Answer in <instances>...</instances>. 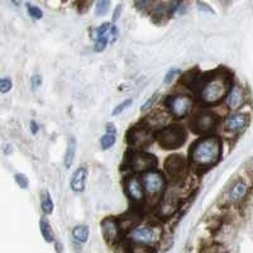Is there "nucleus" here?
<instances>
[{"mask_svg": "<svg viewBox=\"0 0 253 253\" xmlns=\"http://www.w3.org/2000/svg\"><path fill=\"white\" fill-rule=\"evenodd\" d=\"M153 248L144 247V246L128 245V253H152Z\"/></svg>", "mask_w": 253, "mask_h": 253, "instance_id": "nucleus-32", "label": "nucleus"}, {"mask_svg": "<svg viewBox=\"0 0 253 253\" xmlns=\"http://www.w3.org/2000/svg\"><path fill=\"white\" fill-rule=\"evenodd\" d=\"M126 167L132 173L142 175L150 170H155L157 166V158L155 155L144 151H132L126 161Z\"/></svg>", "mask_w": 253, "mask_h": 253, "instance_id": "nucleus-10", "label": "nucleus"}, {"mask_svg": "<svg viewBox=\"0 0 253 253\" xmlns=\"http://www.w3.org/2000/svg\"><path fill=\"white\" fill-rule=\"evenodd\" d=\"M251 184L246 178L238 177L225 190L223 195V204L225 207H238L246 202V199L250 196Z\"/></svg>", "mask_w": 253, "mask_h": 253, "instance_id": "nucleus-9", "label": "nucleus"}, {"mask_svg": "<svg viewBox=\"0 0 253 253\" xmlns=\"http://www.w3.org/2000/svg\"><path fill=\"white\" fill-rule=\"evenodd\" d=\"M221 153H223V142L219 135H202L190 147V167L196 172H204L220 161Z\"/></svg>", "mask_w": 253, "mask_h": 253, "instance_id": "nucleus-1", "label": "nucleus"}, {"mask_svg": "<svg viewBox=\"0 0 253 253\" xmlns=\"http://www.w3.org/2000/svg\"><path fill=\"white\" fill-rule=\"evenodd\" d=\"M180 200H181V194L178 193L177 189L173 187V189L166 190L165 195L162 196V199L158 203L157 213L161 218H170L172 214L176 213V210L180 207Z\"/></svg>", "mask_w": 253, "mask_h": 253, "instance_id": "nucleus-15", "label": "nucleus"}, {"mask_svg": "<svg viewBox=\"0 0 253 253\" xmlns=\"http://www.w3.org/2000/svg\"><path fill=\"white\" fill-rule=\"evenodd\" d=\"M247 90L239 83H233L227 94L224 104L229 112H239L247 103Z\"/></svg>", "mask_w": 253, "mask_h": 253, "instance_id": "nucleus-16", "label": "nucleus"}, {"mask_svg": "<svg viewBox=\"0 0 253 253\" xmlns=\"http://www.w3.org/2000/svg\"><path fill=\"white\" fill-rule=\"evenodd\" d=\"M233 83L232 75L224 70H218L208 75H203L202 81L195 91L196 100L205 108L215 107L225 100Z\"/></svg>", "mask_w": 253, "mask_h": 253, "instance_id": "nucleus-2", "label": "nucleus"}, {"mask_svg": "<svg viewBox=\"0 0 253 253\" xmlns=\"http://www.w3.org/2000/svg\"><path fill=\"white\" fill-rule=\"evenodd\" d=\"M155 0H134L135 8L138 9L139 12H146L153 8Z\"/></svg>", "mask_w": 253, "mask_h": 253, "instance_id": "nucleus-28", "label": "nucleus"}, {"mask_svg": "<svg viewBox=\"0 0 253 253\" xmlns=\"http://www.w3.org/2000/svg\"><path fill=\"white\" fill-rule=\"evenodd\" d=\"M76 150H78V142L74 137H70L69 141H67V147L66 152H65V158H63V164L66 169H70L75 161L76 157Z\"/></svg>", "mask_w": 253, "mask_h": 253, "instance_id": "nucleus-19", "label": "nucleus"}, {"mask_svg": "<svg viewBox=\"0 0 253 253\" xmlns=\"http://www.w3.org/2000/svg\"><path fill=\"white\" fill-rule=\"evenodd\" d=\"M42 83H43V79H42V75H41V74H35V75L31 78V86L33 90L41 87Z\"/></svg>", "mask_w": 253, "mask_h": 253, "instance_id": "nucleus-33", "label": "nucleus"}, {"mask_svg": "<svg viewBox=\"0 0 253 253\" xmlns=\"http://www.w3.org/2000/svg\"><path fill=\"white\" fill-rule=\"evenodd\" d=\"M170 118L171 115L169 114V112H156L151 113V114L146 115V118L142 122V126H146L147 129H150L151 132H160L161 129H164L165 126H167L170 124Z\"/></svg>", "mask_w": 253, "mask_h": 253, "instance_id": "nucleus-17", "label": "nucleus"}, {"mask_svg": "<svg viewBox=\"0 0 253 253\" xmlns=\"http://www.w3.org/2000/svg\"><path fill=\"white\" fill-rule=\"evenodd\" d=\"M13 3H14L15 5H19V4L22 3V0H13Z\"/></svg>", "mask_w": 253, "mask_h": 253, "instance_id": "nucleus-40", "label": "nucleus"}, {"mask_svg": "<svg viewBox=\"0 0 253 253\" xmlns=\"http://www.w3.org/2000/svg\"><path fill=\"white\" fill-rule=\"evenodd\" d=\"M164 169L165 173L173 182V185L184 184L185 180H186V176L189 175V158L184 157L180 153L170 155L165 160Z\"/></svg>", "mask_w": 253, "mask_h": 253, "instance_id": "nucleus-8", "label": "nucleus"}, {"mask_svg": "<svg viewBox=\"0 0 253 253\" xmlns=\"http://www.w3.org/2000/svg\"><path fill=\"white\" fill-rule=\"evenodd\" d=\"M1 150H3L4 156H10L14 153V147H13L12 143H4Z\"/></svg>", "mask_w": 253, "mask_h": 253, "instance_id": "nucleus-37", "label": "nucleus"}, {"mask_svg": "<svg viewBox=\"0 0 253 253\" xmlns=\"http://www.w3.org/2000/svg\"><path fill=\"white\" fill-rule=\"evenodd\" d=\"M156 139V134L142 124L133 126L126 134V142L133 151H143Z\"/></svg>", "mask_w": 253, "mask_h": 253, "instance_id": "nucleus-13", "label": "nucleus"}, {"mask_svg": "<svg viewBox=\"0 0 253 253\" xmlns=\"http://www.w3.org/2000/svg\"><path fill=\"white\" fill-rule=\"evenodd\" d=\"M132 105H133V99H130V98L126 99V100H123V101H122V103H119L118 105H117V107H115L114 109H113L112 115L117 117V115L123 114V113L126 112V110L129 109V108L132 107Z\"/></svg>", "mask_w": 253, "mask_h": 253, "instance_id": "nucleus-26", "label": "nucleus"}, {"mask_svg": "<svg viewBox=\"0 0 253 253\" xmlns=\"http://www.w3.org/2000/svg\"><path fill=\"white\" fill-rule=\"evenodd\" d=\"M110 3H112V0H98L96 6H95V14L98 17H103L107 14L110 8Z\"/></svg>", "mask_w": 253, "mask_h": 253, "instance_id": "nucleus-27", "label": "nucleus"}, {"mask_svg": "<svg viewBox=\"0 0 253 253\" xmlns=\"http://www.w3.org/2000/svg\"><path fill=\"white\" fill-rule=\"evenodd\" d=\"M187 132L181 124L171 123L156 133V141L160 147L167 151L177 150L186 142Z\"/></svg>", "mask_w": 253, "mask_h": 253, "instance_id": "nucleus-6", "label": "nucleus"}, {"mask_svg": "<svg viewBox=\"0 0 253 253\" xmlns=\"http://www.w3.org/2000/svg\"><path fill=\"white\" fill-rule=\"evenodd\" d=\"M12 89H13L12 79L6 78V76L0 79V92H1V94H6V92H9Z\"/></svg>", "mask_w": 253, "mask_h": 253, "instance_id": "nucleus-30", "label": "nucleus"}, {"mask_svg": "<svg viewBox=\"0 0 253 253\" xmlns=\"http://www.w3.org/2000/svg\"><path fill=\"white\" fill-rule=\"evenodd\" d=\"M100 230L104 239L109 245H118L123 237V225L122 221L115 216H107L100 221Z\"/></svg>", "mask_w": 253, "mask_h": 253, "instance_id": "nucleus-14", "label": "nucleus"}, {"mask_svg": "<svg viewBox=\"0 0 253 253\" xmlns=\"http://www.w3.org/2000/svg\"><path fill=\"white\" fill-rule=\"evenodd\" d=\"M126 239L129 245L155 248L162 241V229L156 224L139 223L126 232Z\"/></svg>", "mask_w": 253, "mask_h": 253, "instance_id": "nucleus-3", "label": "nucleus"}, {"mask_svg": "<svg viewBox=\"0 0 253 253\" xmlns=\"http://www.w3.org/2000/svg\"><path fill=\"white\" fill-rule=\"evenodd\" d=\"M14 181H15V184L20 187V189L26 190L29 187V180H28V177L24 175V173H20V172L15 173Z\"/></svg>", "mask_w": 253, "mask_h": 253, "instance_id": "nucleus-29", "label": "nucleus"}, {"mask_svg": "<svg viewBox=\"0 0 253 253\" xmlns=\"http://www.w3.org/2000/svg\"><path fill=\"white\" fill-rule=\"evenodd\" d=\"M195 98L187 92H175L169 95L165 100V109L171 118L185 119L193 113L195 107Z\"/></svg>", "mask_w": 253, "mask_h": 253, "instance_id": "nucleus-5", "label": "nucleus"}, {"mask_svg": "<svg viewBox=\"0 0 253 253\" xmlns=\"http://www.w3.org/2000/svg\"><path fill=\"white\" fill-rule=\"evenodd\" d=\"M251 117L245 112H229L225 115L224 121L221 123L224 133L230 135H239L247 129L250 126Z\"/></svg>", "mask_w": 253, "mask_h": 253, "instance_id": "nucleus-12", "label": "nucleus"}, {"mask_svg": "<svg viewBox=\"0 0 253 253\" xmlns=\"http://www.w3.org/2000/svg\"><path fill=\"white\" fill-rule=\"evenodd\" d=\"M160 98H161V91H160V90H157V91L153 92L150 98L147 99V100L144 101L143 104H142L141 112L142 113H148L150 110H152L153 108H155L156 104H157V101L160 100Z\"/></svg>", "mask_w": 253, "mask_h": 253, "instance_id": "nucleus-23", "label": "nucleus"}, {"mask_svg": "<svg viewBox=\"0 0 253 253\" xmlns=\"http://www.w3.org/2000/svg\"><path fill=\"white\" fill-rule=\"evenodd\" d=\"M27 10H28L29 17H32L33 19H42L43 18V12L41 10V8L36 5H32V4H27Z\"/></svg>", "mask_w": 253, "mask_h": 253, "instance_id": "nucleus-31", "label": "nucleus"}, {"mask_svg": "<svg viewBox=\"0 0 253 253\" xmlns=\"http://www.w3.org/2000/svg\"><path fill=\"white\" fill-rule=\"evenodd\" d=\"M142 184L146 191L147 202H152L153 204H158L162 196L165 195L166 190L169 189L167 177L160 170H150L141 175Z\"/></svg>", "mask_w": 253, "mask_h": 253, "instance_id": "nucleus-4", "label": "nucleus"}, {"mask_svg": "<svg viewBox=\"0 0 253 253\" xmlns=\"http://www.w3.org/2000/svg\"><path fill=\"white\" fill-rule=\"evenodd\" d=\"M123 187L126 198L129 199V202L132 204H134L135 207L146 204L147 196L143 184H142L141 175L132 172L129 175H126L123 180Z\"/></svg>", "mask_w": 253, "mask_h": 253, "instance_id": "nucleus-11", "label": "nucleus"}, {"mask_svg": "<svg viewBox=\"0 0 253 253\" xmlns=\"http://www.w3.org/2000/svg\"><path fill=\"white\" fill-rule=\"evenodd\" d=\"M117 143V135H113V134H105L99 139V144H100V148L103 151H108L110 150L112 147H114V144Z\"/></svg>", "mask_w": 253, "mask_h": 253, "instance_id": "nucleus-25", "label": "nucleus"}, {"mask_svg": "<svg viewBox=\"0 0 253 253\" xmlns=\"http://www.w3.org/2000/svg\"><path fill=\"white\" fill-rule=\"evenodd\" d=\"M105 133H108V134H113V135H117L118 134V129H117V126H115L114 123H107V126H105Z\"/></svg>", "mask_w": 253, "mask_h": 253, "instance_id": "nucleus-36", "label": "nucleus"}, {"mask_svg": "<svg viewBox=\"0 0 253 253\" xmlns=\"http://www.w3.org/2000/svg\"><path fill=\"white\" fill-rule=\"evenodd\" d=\"M121 12H122V6L119 5V6H117V9H115L114 10V15H113V20H118V18H119V15H121Z\"/></svg>", "mask_w": 253, "mask_h": 253, "instance_id": "nucleus-39", "label": "nucleus"}, {"mask_svg": "<svg viewBox=\"0 0 253 253\" xmlns=\"http://www.w3.org/2000/svg\"><path fill=\"white\" fill-rule=\"evenodd\" d=\"M87 175H89V171H87L86 166H80L74 171L71 180H70V187L74 193L80 194L85 191Z\"/></svg>", "mask_w": 253, "mask_h": 253, "instance_id": "nucleus-18", "label": "nucleus"}, {"mask_svg": "<svg viewBox=\"0 0 253 253\" xmlns=\"http://www.w3.org/2000/svg\"><path fill=\"white\" fill-rule=\"evenodd\" d=\"M182 76V71L177 67H172L170 69L169 71L165 74V78H164V84L165 85H171V84L175 83L178 78H181Z\"/></svg>", "mask_w": 253, "mask_h": 253, "instance_id": "nucleus-24", "label": "nucleus"}, {"mask_svg": "<svg viewBox=\"0 0 253 253\" xmlns=\"http://www.w3.org/2000/svg\"><path fill=\"white\" fill-rule=\"evenodd\" d=\"M40 230L41 234H42V237H43V239L47 243H53L55 242V232L52 229L51 223H49V220L46 216H42L40 219Z\"/></svg>", "mask_w": 253, "mask_h": 253, "instance_id": "nucleus-21", "label": "nucleus"}, {"mask_svg": "<svg viewBox=\"0 0 253 253\" xmlns=\"http://www.w3.org/2000/svg\"><path fill=\"white\" fill-rule=\"evenodd\" d=\"M40 129H41V126L38 124V122H36V121L29 122V130H31L32 134L36 135L38 132H40Z\"/></svg>", "mask_w": 253, "mask_h": 253, "instance_id": "nucleus-35", "label": "nucleus"}, {"mask_svg": "<svg viewBox=\"0 0 253 253\" xmlns=\"http://www.w3.org/2000/svg\"><path fill=\"white\" fill-rule=\"evenodd\" d=\"M118 36H119L118 28H117V27H115L114 24H113L112 31H110V36H109V42H110V44L114 43L115 41H117V38H118Z\"/></svg>", "mask_w": 253, "mask_h": 253, "instance_id": "nucleus-34", "label": "nucleus"}, {"mask_svg": "<svg viewBox=\"0 0 253 253\" xmlns=\"http://www.w3.org/2000/svg\"><path fill=\"white\" fill-rule=\"evenodd\" d=\"M41 210L44 215H51L55 210V203H53V199H52L49 191L44 190L42 195H41Z\"/></svg>", "mask_w": 253, "mask_h": 253, "instance_id": "nucleus-22", "label": "nucleus"}, {"mask_svg": "<svg viewBox=\"0 0 253 253\" xmlns=\"http://www.w3.org/2000/svg\"><path fill=\"white\" fill-rule=\"evenodd\" d=\"M251 170H252V173H253V164L251 165Z\"/></svg>", "mask_w": 253, "mask_h": 253, "instance_id": "nucleus-41", "label": "nucleus"}, {"mask_svg": "<svg viewBox=\"0 0 253 253\" xmlns=\"http://www.w3.org/2000/svg\"><path fill=\"white\" fill-rule=\"evenodd\" d=\"M189 124L193 133L200 137L213 134L219 126V115L209 109H200L191 114Z\"/></svg>", "mask_w": 253, "mask_h": 253, "instance_id": "nucleus-7", "label": "nucleus"}, {"mask_svg": "<svg viewBox=\"0 0 253 253\" xmlns=\"http://www.w3.org/2000/svg\"><path fill=\"white\" fill-rule=\"evenodd\" d=\"M198 9L203 13H209V14H213V13H214L213 9L210 8V6L208 5L207 3H199L198 4Z\"/></svg>", "mask_w": 253, "mask_h": 253, "instance_id": "nucleus-38", "label": "nucleus"}, {"mask_svg": "<svg viewBox=\"0 0 253 253\" xmlns=\"http://www.w3.org/2000/svg\"><path fill=\"white\" fill-rule=\"evenodd\" d=\"M71 234L74 241H75L78 245H84V243H86V242L89 241L90 229L87 225L79 224L72 228Z\"/></svg>", "mask_w": 253, "mask_h": 253, "instance_id": "nucleus-20", "label": "nucleus"}]
</instances>
